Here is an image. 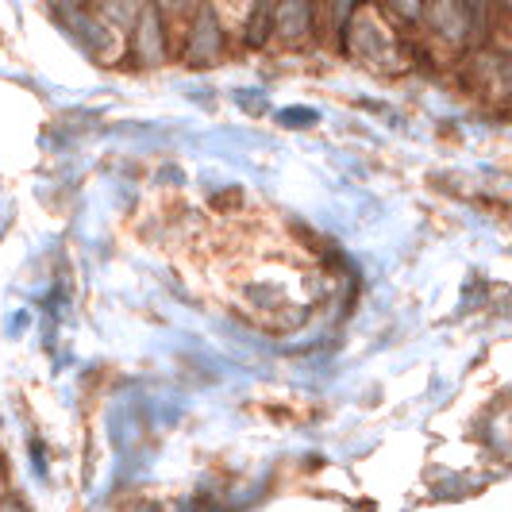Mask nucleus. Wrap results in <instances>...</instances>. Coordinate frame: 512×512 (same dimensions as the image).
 <instances>
[{"instance_id": "f257e3e1", "label": "nucleus", "mask_w": 512, "mask_h": 512, "mask_svg": "<svg viewBox=\"0 0 512 512\" xmlns=\"http://www.w3.org/2000/svg\"><path fill=\"white\" fill-rule=\"evenodd\" d=\"M135 54H143L147 62L162 58V20H158V8H143L139 24H135Z\"/></svg>"}]
</instances>
